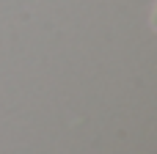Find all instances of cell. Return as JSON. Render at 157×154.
Returning <instances> with one entry per match:
<instances>
[{
    "mask_svg": "<svg viewBox=\"0 0 157 154\" xmlns=\"http://www.w3.org/2000/svg\"><path fill=\"white\" fill-rule=\"evenodd\" d=\"M152 22H155V28H157V11H155V19H152Z\"/></svg>",
    "mask_w": 157,
    "mask_h": 154,
    "instance_id": "cell-1",
    "label": "cell"
}]
</instances>
